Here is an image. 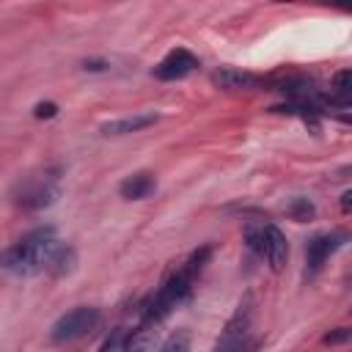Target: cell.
Here are the masks:
<instances>
[{"instance_id": "1", "label": "cell", "mask_w": 352, "mask_h": 352, "mask_svg": "<svg viewBox=\"0 0 352 352\" xmlns=\"http://www.w3.org/2000/svg\"><path fill=\"white\" fill-rule=\"evenodd\" d=\"M58 248H60V242L55 239L52 228H38L3 253V270L16 278L38 275V272L50 270V261L58 253Z\"/></svg>"}, {"instance_id": "2", "label": "cell", "mask_w": 352, "mask_h": 352, "mask_svg": "<svg viewBox=\"0 0 352 352\" xmlns=\"http://www.w3.org/2000/svg\"><path fill=\"white\" fill-rule=\"evenodd\" d=\"M192 292V275L182 267L165 278V283L143 302V322H162L176 305H182Z\"/></svg>"}, {"instance_id": "3", "label": "cell", "mask_w": 352, "mask_h": 352, "mask_svg": "<svg viewBox=\"0 0 352 352\" xmlns=\"http://www.w3.org/2000/svg\"><path fill=\"white\" fill-rule=\"evenodd\" d=\"M253 346V302L245 297L214 341V352H248Z\"/></svg>"}, {"instance_id": "4", "label": "cell", "mask_w": 352, "mask_h": 352, "mask_svg": "<svg viewBox=\"0 0 352 352\" xmlns=\"http://www.w3.org/2000/svg\"><path fill=\"white\" fill-rule=\"evenodd\" d=\"M102 314L99 308H91V305H80V308H72L66 311L63 316L55 319L52 330H50V338L55 344H66V341H77L82 336H88L91 330H96Z\"/></svg>"}, {"instance_id": "5", "label": "cell", "mask_w": 352, "mask_h": 352, "mask_svg": "<svg viewBox=\"0 0 352 352\" xmlns=\"http://www.w3.org/2000/svg\"><path fill=\"white\" fill-rule=\"evenodd\" d=\"M349 234L346 231H330V234H316L314 239H308L305 245V264H308V278L319 275V270L324 267V261L341 250L346 245Z\"/></svg>"}, {"instance_id": "6", "label": "cell", "mask_w": 352, "mask_h": 352, "mask_svg": "<svg viewBox=\"0 0 352 352\" xmlns=\"http://www.w3.org/2000/svg\"><path fill=\"white\" fill-rule=\"evenodd\" d=\"M58 198V187L50 179H25L14 187V204L22 209H44Z\"/></svg>"}, {"instance_id": "7", "label": "cell", "mask_w": 352, "mask_h": 352, "mask_svg": "<svg viewBox=\"0 0 352 352\" xmlns=\"http://www.w3.org/2000/svg\"><path fill=\"white\" fill-rule=\"evenodd\" d=\"M198 69V58L190 52V50H184V47H176V50H170L157 66H154V77L157 80H182V77H187V74H192Z\"/></svg>"}, {"instance_id": "8", "label": "cell", "mask_w": 352, "mask_h": 352, "mask_svg": "<svg viewBox=\"0 0 352 352\" xmlns=\"http://www.w3.org/2000/svg\"><path fill=\"white\" fill-rule=\"evenodd\" d=\"M264 258L272 270H283L289 258V242L286 234L275 223H264Z\"/></svg>"}, {"instance_id": "9", "label": "cell", "mask_w": 352, "mask_h": 352, "mask_svg": "<svg viewBox=\"0 0 352 352\" xmlns=\"http://www.w3.org/2000/svg\"><path fill=\"white\" fill-rule=\"evenodd\" d=\"M160 116L157 113H135V116H126V118H116V121H107L102 124V135L107 138H118V135H129V132H140L151 124H157Z\"/></svg>"}, {"instance_id": "10", "label": "cell", "mask_w": 352, "mask_h": 352, "mask_svg": "<svg viewBox=\"0 0 352 352\" xmlns=\"http://www.w3.org/2000/svg\"><path fill=\"white\" fill-rule=\"evenodd\" d=\"M154 190H157V179H154V173H148V170L129 173V176L118 184V192H121L126 201H143V198H148Z\"/></svg>"}, {"instance_id": "11", "label": "cell", "mask_w": 352, "mask_h": 352, "mask_svg": "<svg viewBox=\"0 0 352 352\" xmlns=\"http://www.w3.org/2000/svg\"><path fill=\"white\" fill-rule=\"evenodd\" d=\"M212 82H214L217 88H226V91H242V88H253V85H256V77H253L250 72L226 66V69H217V72L212 74Z\"/></svg>"}, {"instance_id": "12", "label": "cell", "mask_w": 352, "mask_h": 352, "mask_svg": "<svg viewBox=\"0 0 352 352\" xmlns=\"http://www.w3.org/2000/svg\"><path fill=\"white\" fill-rule=\"evenodd\" d=\"M154 344H157V324L143 322L126 336V349L124 352H154Z\"/></svg>"}, {"instance_id": "13", "label": "cell", "mask_w": 352, "mask_h": 352, "mask_svg": "<svg viewBox=\"0 0 352 352\" xmlns=\"http://www.w3.org/2000/svg\"><path fill=\"white\" fill-rule=\"evenodd\" d=\"M74 264H77V253H74V248H69V245L60 242V248H58V253L52 256L47 272H52L55 278H60V275H69V272L74 270Z\"/></svg>"}, {"instance_id": "14", "label": "cell", "mask_w": 352, "mask_h": 352, "mask_svg": "<svg viewBox=\"0 0 352 352\" xmlns=\"http://www.w3.org/2000/svg\"><path fill=\"white\" fill-rule=\"evenodd\" d=\"M286 214H289L292 220H297V223H305V220H311V217L316 214V206H314L311 198L294 195V198L286 201Z\"/></svg>"}, {"instance_id": "15", "label": "cell", "mask_w": 352, "mask_h": 352, "mask_svg": "<svg viewBox=\"0 0 352 352\" xmlns=\"http://www.w3.org/2000/svg\"><path fill=\"white\" fill-rule=\"evenodd\" d=\"M157 352H190V333H187V330L170 333V336L162 341V346H160Z\"/></svg>"}, {"instance_id": "16", "label": "cell", "mask_w": 352, "mask_h": 352, "mask_svg": "<svg viewBox=\"0 0 352 352\" xmlns=\"http://www.w3.org/2000/svg\"><path fill=\"white\" fill-rule=\"evenodd\" d=\"M245 245L264 258V226H248L245 228Z\"/></svg>"}, {"instance_id": "17", "label": "cell", "mask_w": 352, "mask_h": 352, "mask_svg": "<svg viewBox=\"0 0 352 352\" xmlns=\"http://www.w3.org/2000/svg\"><path fill=\"white\" fill-rule=\"evenodd\" d=\"M209 256H212V248H209V245L198 248V250H195V253H192V256H190V258L184 261V270H187V272H190V275L195 278V275H198V272L204 270V264L209 261Z\"/></svg>"}, {"instance_id": "18", "label": "cell", "mask_w": 352, "mask_h": 352, "mask_svg": "<svg viewBox=\"0 0 352 352\" xmlns=\"http://www.w3.org/2000/svg\"><path fill=\"white\" fill-rule=\"evenodd\" d=\"M126 349V336H124V330H113L107 338H104V344L99 346V352H124Z\"/></svg>"}, {"instance_id": "19", "label": "cell", "mask_w": 352, "mask_h": 352, "mask_svg": "<svg viewBox=\"0 0 352 352\" xmlns=\"http://www.w3.org/2000/svg\"><path fill=\"white\" fill-rule=\"evenodd\" d=\"M349 338H352V330H349V327H336V330L324 333L322 344H327V346H336V344H346Z\"/></svg>"}, {"instance_id": "20", "label": "cell", "mask_w": 352, "mask_h": 352, "mask_svg": "<svg viewBox=\"0 0 352 352\" xmlns=\"http://www.w3.org/2000/svg\"><path fill=\"white\" fill-rule=\"evenodd\" d=\"M58 113V104L55 102H38L36 107H33V116L36 118H52Z\"/></svg>"}, {"instance_id": "21", "label": "cell", "mask_w": 352, "mask_h": 352, "mask_svg": "<svg viewBox=\"0 0 352 352\" xmlns=\"http://www.w3.org/2000/svg\"><path fill=\"white\" fill-rule=\"evenodd\" d=\"M107 66H110V63H107V60H99V58H94V60H85V63H82V69H85V72H104Z\"/></svg>"}, {"instance_id": "22", "label": "cell", "mask_w": 352, "mask_h": 352, "mask_svg": "<svg viewBox=\"0 0 352 352\" xmlns=\"http://www.w3.org/2000/svg\"><path fill=\"white\" fill-rule=\"evenodd\" d=\"M333 118H336V121H341V124H349V126H352V110H338Z\"/></svg>"}, {"instance_id": "23", "label": "cell", "mask_w": 352, "mask_h": 352, "mask_svg": "<svg viewBox=\"0 0 352 352\" xmlns=\"http://www.w3.org/2000/svg\"><path fill=\"white\" fill-rule=\"evenodd\" d=\"M341 209H344V212H352V190H346V192L341 195Z\"/></svg>"}]
</instances>
